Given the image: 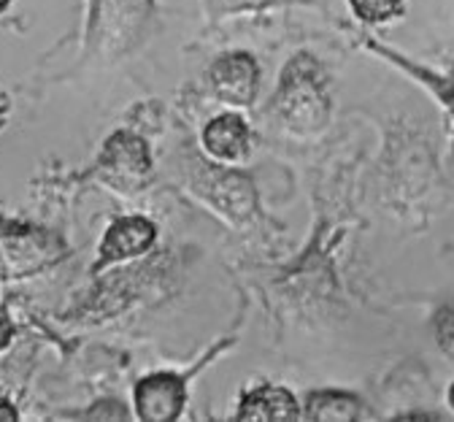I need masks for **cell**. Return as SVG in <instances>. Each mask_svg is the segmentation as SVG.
I'll return each mask as SVG.
<instances>
[{
  "label": "cell",
  "mask_w": 454,
  "mask_h": 422,
  "mask_svg": "<svg viewBox=\"0 0 454 422\" xmlns=\"http://www.w3.org/2000/svg\"><path fill=\"white\" fill-rule=\"evenodd\" d=\"M14 338V325H12V317L6 315V309H0V352H4Z\"/></svg>",
  "instance_id": "obj_15"
},
{
  "label": "cell",
  "mask_w": 454,
  "mask_h": 422,
  "mask_svg": "<svg viewBox=\"0 0 454 422\" xmlns=\"http://www.w3.org/2000/svg\"><path fill=\"white\" fill-rule=\"evenodd\" d=\"M9 6H12V0H0V14H4V12H6Z\"/></svg>",
  "instance_id": "obj_18"
},
{
  "label": "cell",
  "mask_w": 454,
  "mask_h": 422,
  "mask_svg": "<svg viewBox=\"0 0 454 422\" xmlns=\"http://www.w3.org/2000/svg\"><path fill=\"white\" fill-rule=\"evenodd\" d=\"M433 330H435L438 346L454 360V300H449L446 307H441V309L435 312Z\"/></svg>",
  "instance_id": "obj_12"
},
{
  "label": "cell",
  "mask_w": 454,
  "mask_h": 422,
  "mask_svg": "<svg viewBox=\"0 0 454 422\" xmlns=\"http://www.w3.org/2000/svg\"><path fill=\"white\" fill-rule=\"evenodd\" d=\"M352 14L365 25H387L406 9V0H349Z\"/></svg>",
  "instance_id": "obj_11"
},
{
  "label": "cell",
  "mask_w": 454,
  "mask_h": 422,
  "mask_svg": "<svg viewBox=\"0 0 454 422\" xmlns=\"http://www.w3.org/2000/svg\"><path fill=\"white\" fill-rule=\"evenodd\" d=\"M203 149L211 160L239 163L252 149V131L241 114H216L203 128Z\"/></svg>",
  "instance_id": "obj_7"
},
{
  "label": "cell",
  "mask_w": 454,
  "mask_h": 422,
  "mask_svg": "<svg viewBox=\"0 0 454 422\" xmlns=\"http://www.w3.org/2000/svg\"><path fill=\"white\" fill-rule=\"evenodd\" d=\"M281 4V0H214L219 14H241V12H262Z\"/></svg>",
  "instance_id": "obj_13"
},
{
  "label": "cell",
  "mask_w": 454,
  "mask_h": 422,
  "mask_svg": "<svg viewBox=\"0 0 454 422\" xmlns=\"http://www.w3.org/2000/svg\"><path fill=\"white\" fill-rule=\"evenodd\" d=\"M0 419H20V411L9 401H0Z\"/></svg>",
  "instance_id": "obj_16"
},
{
  "label": "cell",
  "mask_w": 454,
  "mask_h": 422,
  "mask_svg": "<svg viewBox=\"0 0 454 422\" xmlns=\"http://www.w3.org/2000/svg\"><path fill=\"white\" fill-rule=\"evenodd\" d=\"M360 401L344 390H317L306 395L303 414L311 419H357Z\"/></svg>",
  "instance_id": "obj_10"
},
{
  "label": "cell",
  "mask_w": 454,
  "mask_h": 422,
  "mask_svg": "<svg viewBox=\"0 0 454 422\" xmlns=\"http://www.w3.org/2000/svg\"><path fill=\"white\" fill-rule=\"evenodd\" d=\"M208 87L224 103L249 106L257 95V87H260L257 60L241 49L219 54L208 68Z\"/></svg>",
  "instance_id": "obj_3"
},
{
  "label": "cell",
  "mask_w": 454,
  "mask_h": 422,
  "mask_svg": "<svg viewBox=\"0 0 454 422\" xmlns=\"http://www.w3.org/2000/svg\"><path fill=\"white\" fill-rule=\"evenodd\" d=\"M276 114L290 133L311 136L327 125L330 116V95L327 76L319 60L309 52L295 54L281 71V82L276 90Z\"/></svg>",
  "instance_id": "obj_1"
},
{
  "label": "cell",
  "mask_w": 454,
  "mask_h": 422,
  "mask_svg": "<svg viewBox=\"0 0 454 422\" xmlns=\"http://www.w3.org/2000/svg\"><path fill=\"white\" fill-rule=\"evenodd\" d=\"M208 198L214 201L216 209L224 211V217H231L236 222L247 217L254 206V193L247 185V179L239 173H222L216 179V185L208 190Z\"/></svg>",
  "instance_id": "obj_9"
},
{
  "label": "cell",
  "mask_w": 454,
  "mask_h": 422,
  "mask_svg": "<svg viewBox=\"0 0 454 422\" xmlns=\"http://www.w3.org/2000/svg\"><path fill=\"white\" fill-rule=\"evenodd\" d=\"M87 52L122 57L133 52L154 17V0H87Z\"/></svg>",
  "instance_id": "obj_2"
},
{
  "label": "cell",
  "mask_w": 454,
  "mask_h": 422,
  "mask_svg": "<svg viewBox=\"0 0 454 422\" xmlns=\"http://www.w3.org/2000/svg\"><path fill=\"white\" fill-rule=\"evenodd\" d=\"M303 414L298 398L281 385H260L249 390L241 403L236 417L239 419H298Z\"/></svg>",
  "instance_id": "obj_8"
},
{
  "label": "cell",
  "mask_w": 454,
  "mask_h": 422,
  "mask_svg": "<svg viewBox=\"0 0 454 422\" xmlns=\"http://www.w3.org/2000/svg\"><path fill=\"white\" fill-rule=\"evenodd\" d=\"M136 414L149 422H170L184 411L187 377L176 371H154L136 385Z\"/></svg>",
  "instance_id": "obj_4"
},
{
  "label": "cell",
  "mask_w": 454,
  "mask_h": 422,
  "mask_svg": "<svg viewBox=\"0 0 454 422\" xmlns=\"http://www.w3.org/2000/svg\"><path fill=\"white\" fill-rule=\"evenodd\" d=\"M157 238V227L146 217H120L108 225L100 238V255L95 260V271H103L114 263H122L130 258L144 255Z\"/></svg>",
  "instance_id": "obj_6"
},
{
  "label": "cell",
  "mask_w": 454,
  "mask_h": 422,
  "mask_svg": "<svg viewBox=\"0 0 454 422\" xmlns=\"http://www.w3.org/2000/svg\"><path fill=\"white\" fill-rule=\"evenodd\" d=\"M84 417H100V419H117V417H128V409L117 401L106 398L103 403H95L92 409H87Z\"/></svg>",
  "instance_id": "obj_14"
},
{
  "label": "cell",
  "mask_w": 454,
  "mask_h": 422,
  "mask_svg": "<svg viewBox=\"0 0 454 422\" xmlns=\"http://www.w3.org/2000/svg\"><path fill=\"white\" fill-rule=\"evenodd\" d=\"M446 398H449V406L454 409V385L449 387V393H446Z\"/></svg>",
  "instance_id": "obj_17"
},
{
  "label": "cell",
  "mask_w": 454,
  "mask_h": 422,
  "mask_svg": "<svg viewBox=\"0 0 454 422\" xmlns=\"http://www.w3.org/2000/svg\"><path fill=\"white\" fill-rule=\"evenodd\" d=\"M152 168L149 147L141 136L130 131L111 133L100 149V171L111 185H138Z\"/></svg>",
  "instance_id": "obj_5"
}]
</instances>
